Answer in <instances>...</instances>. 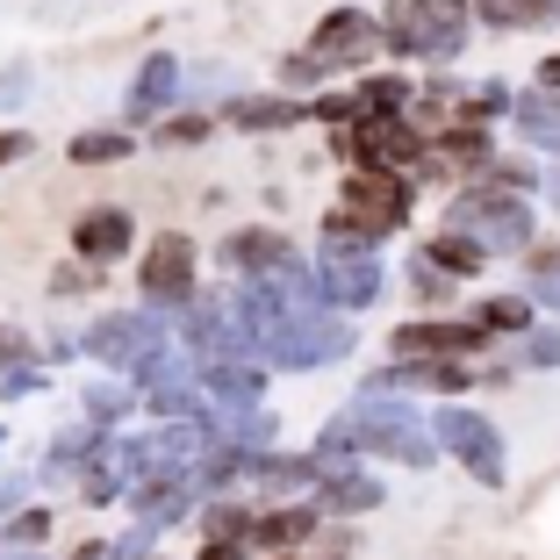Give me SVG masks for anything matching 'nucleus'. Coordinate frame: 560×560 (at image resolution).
<instances>
[{
    "instance_id": "nucleus-38",
    "label": "nucleus",
    "mask_w": 560,
    "mask_h": 560,
    "mask_svg": "<svg viewBox=\"0 0 560 560\" xmlns=\"http://www.w3.org/2000/svg\"><path fill=\"white\" fill-rule=\"evenodd\" d=\"M72 481H80V495H86V503H116V495H122L116 467L101 460V453H94V460H86V467H80V475H72Z\"/></svg>"
},
{
    "instance_id": "nucleus-5",
    "label": "nucleus",
    "mask_w": 560,
    "mask_h": 560,
    "mask_svg": "<svg viewBox=\"0 0 560 560\" xmlns=\"http://www.w3.org/2000/svg\"><path fill=\"white\" fill-rule=\"evenodd\" d=\"M439 231L475 237V245L489 252V266H495V259H517V252L539 237V223H532V195H511V187H495V180H467V187L445 195Z\"/></svg>"
},
{
    "instance_id": "nucleus-36",
    "label": "nucleus",
    "mask_w": 560,
    "mask_h": 560,
    "mask_svg": "<svg viewBox=\"0 0 560 560\" xmlns=\"http://www.w3.org/2000/svg\"><path fill=\"white\" fill-rule=\"evenodd\" d=\"M50 525H58L50 511H8V525H0V553H36V546L50 539Z\"/></svg>"
},
{
    "instance_id": "nucleus-21",
    "label": "nucleus",
    "mask_w": 560,
    "mask_h": 560,
    "mask_svg": "<svg viewBox=\"0 0 560 560\" xmlns=\"http://www.w3.org/2000/svg\"><path fill=\"white\" fill-rule=\"evenodd\" d=\"M122 503H130L137 532H151V539L173 532V525H187V517L201 511V495H195V481H187V475H144Z\"/></svg>"
},
{
    "instance_id": "nucleus-31",
    "label": "nucleus",
    "mask_w": 560,
    "mask_h": 560,
    "mask_svg": "<svg viewBox=\"0 0 560 560\" xmlns=\"http://www.w3.org/2000/svg\"><path fill=\"white\" fill-rule=\"evenodd\" d=\"M431 266H445L453 280H481L489 273V252L475 245V237H460V231H431V245H417Z\"/></svg>"
},
{
    "instance_id": "nucleus-1",
    "label": "nucleus",
    "mask_w": 560,
    "mask_h": 560,
    "mask_svg": "<svg viewBox=\"0 0 560 560\" xmlns=\"http://www.w3.org/2000/svg\"><path fill=\"white\" fill-rule=\"evenodd\" d=\"M417 215V180L410 173H374L352 165L338 195H330L324 223H316V252H381L396 231H410Z\"/></svg>"
},
{
    "instance_id": "nucleus-20",
    "label": "nucleus",
    "mask_w": 560,
    "mask_h": 560,
    "mask_svg": "<svg viewBox=\"0 0 560 560\" xmlns=\"http://www.w3.org/2000/svg\"><path fill=\"white\" fill-rule=\"evenodd\" d=\"M201 366V410H259L266 402V366L252 352H231V360H195Z\"/></svg>"
},
{
    "instance_id": "nucleus-51",
    "label": "nucleus",
    "mask_w": 560,
    "mask_h": 560,
    "mask_svg": "<svg viewBox=\"0 0 560 560\" xmlns=\"http://www.w3.org/2000/svg\"><path fill=\"white\" fill-rule=\"evenodd\" d=\"M101 553H108V546H101V539H86V546H72V560H101Z\"/></svg>"
},
{
    "instance_id": "nucleus-27",
    "label": "nucleus",
    "mask_w": 560,
    "mask_h": 560,
    "mask_svg": "<svg viewBox=\"0 0 560 560\" xmlns=\"http://www.w3.org/2000/svg\"><path fill=\"white\" fill-rule=\"evenodd\" d=\"M80 417H86L94 431H122V424L137 417V388H130L122 374H108V381H86V388H80Z\"/></svg>"
},
{
    "instance_id": "nucleus-46",
    "label": "nucleus",
    "mask_w": 560,
    "mask_h": 560,
    "mask_svg": "<svg viewBox=\"0 0 560 560\" xmlns=\"http://www.w3.org/2000/svg\"><path fill=\"white\" fill-rule=\"evenodd\" d=\"M195 560H259V553H252L245 539H201V553H195Z\"/></svg>"
},
{
    "instance_id": "nucleus-7",
    "label": "nucleus",
    "mask_w": 560,
    "mask_h": 560,
    "mask_svg": "<svg viewBox=\"0 0 560 560\" xmlns=\"http://www.w3.org/2000/svg\"><path fill=\"white\" fill-rule=\"evenodd\" d=\"M431 445H439V460H460L481 489H503L511 481V445H503V424L475 402H439L431 410Z\"/></svg>"
},
{
    "instance_id": "nucleus-23",
    "label": "nucleus",
    "mask_w": 560,
    "mask_h": 560,
    "mask_svg": "<svg viewBox=\"0 0 560 560\" xmlns=\"http://www.w3.org/2000/svg\"><path fill=\"white\" fill-rule=\"evenodd\" d=\"M215 122H231V130H252V137L302 130V122H310V94H231L223 108H215Z\"/></svg>"
},
{
    "instance_id": "nucleus-18",
    "label": "nucleus",
    "mask_w": 560,
    "mask_h": 560,
    "mask_svg": "<svg viewBox=\"0 0 560 560\" xmlns=\"http://www.w3.org/2000/svg\"><path fill=\"white\" fill-rule=\"evenodd\" d=\"M137 252V215L116 209V201H101V209H80V223H72V259L80 266H116Z\"/></svg>"
},
{
    "instance_id": "nucleus-48",
    "label": "nucleus",
    "mask_w": 560,
    "mask_h": 560,
    "mask_svg": "<svg viewBox=\"0 0 560 560\" xmlns=\"http://www.w3.org/2000/svg\"><path fill=\"white\" fill-rule=\"evenodd\" d=\"M22 495H30V475H15V481H0V511H15Z\"/></svg>"
},
{
    "instance_id": "nucleus-19",
    "label": "nucleus",
    "mask_w": 560,
    "mask_h": 560,
    "mask_svg": "<svg viewBox=\"0 0 560 560\" xmlns=\"http://www.w3.org/2000/svg\"><path fill=\"white\" fill-rule=\"evenodd\" d=\"M316 503L310 495H288V503H252V532H245V546L252 553H302V546L316 539Z\"/></svg>"
},
{
    "instance_id": "nucleus-25",
    "label": "nucleus",
    "mask_w": 560,
    "mask_h": 560,
    "mask_svg": "<svg viewBox=\"0 0 560 560\" xmlns=\"http://www.w3.org/2000/svg\"><path fill=\"white\" fill-rule=\"evenodd\" d=\"M467 8L495 36H525V30H553L560 22V0H467Z\"/></svg>"
},
{
    "instance_id": "nucleus-14",
    "label": "nucleus",
    "mask_w": 560,
    "mask_h": 560,
    "mask_svg": "<svg viewBox=\"0 0 560 560\" xmlns=\"http://www.w3.org/2000/svg\"><path fill=\"white\" fill-rule=\"evenodd\" d=\"M495 338L475 324H453V316H410V324L388 330V352L396 360H481Z\"/></svg>"
},
{
    "instance_id": "nucleus-40",
    "label": "nucleus",
    "mask_w": 560,
    "mask_h": 560,
    "mask_svg": "<svg viewBox=\"0 0 560 560\" xmlns=\"http://www.w3.org/2000/svg\"><path fill=\"white\" fill-rule=\"evenodd\" d=\"M517 266H525V280H560V237H532Z\"/></svg>"
},
{
    "instance_id": "nucleus-6",
    "label": "nucleus",
    "mask_w": 560,
    "mask_h": 560,
    "mask_svg": "<svg viewBox=\"0 0 560 560\" xmlns=\"http://www.w3.org/2000/svg\"><path fill=\"white\" fill-rule=\"evenodd\" d=\"M360 352V324L338 310H295L288 324L266 338L259 366H280V374H316V366H346Z\"/></svg>"
},
{
    "instance_id": "nucleus-35",
    "label": "nucleus",
    "mask_w": 560,
    "mask_h": 560,
    "mask_svg": "<svg viewBox=\"0 0 560 560\" xmlns=\"http://www.w3.org/2000/svg\"><path fill=\"white\" fill-rule=\"evenodd\" d=\"M481 180H495V187H511V195H532V201H539V180H546V165H532V151H495Z\"/></svg>"
},
{
    "instance_id": "nucleus-3",
    "label": "nucleus",
    "mask_w": 560,
    "mask_h": 560,
    "mask_svg": "<svg viewBox=\"0 0 560 560\" xmlns=\"http://www.w3.org/2000/svg\"><path fill=\"white\" fill-rule=\"evenodd\" d=\"M467 36H475V8L467 0H396L388 22H381V50L396 66H424V72L460 66Z\"/></svg>"
},
{
    "instance_id": "nucleus-32",
    "label": "nucleus",
    "mask_w": 560,
    "mask_h": 560,
    "mask_svg": "<svg viewBox=\"0 0 560 560\" xmlns=\"http://www.w3.org/2000/svg\"><path fill=\"white\" fill-rule=\"evenodd\" d=\"M310 460V475L324 481V475H346V467H360V445H352V431H346V417H330L324 431H316V445L302 453Z\"/></svg>"
},
{
    "instance_id": "nucleus-44",
    "label": "nucleus",
    "mask_w": 560,
    "mask_h": 560,
    "mask_svg": "<svg viewBox=\"0 0 560 560\" xmlns=\"http://www.w3.org/2000/svg\"><path fill=\"white\" fill-rule=\"evenodd\" d=\"M101 560H159V553H151V532H137V525H130V532H122V539L108 546Z\"/></svg>"
},
{
    "instance_id": "nucleus-39",
    "label": "nucleus",
    "mask_w": 560,
    "mask_h": 560,
    "mask_svg": "<svg viewBox=\"0 0 560 560\" xmlns=\"http://www.w3.org/2000/svg\"><path fill=\"white\" fill-rule=\"evenodd\" d=\"M50 388V366L36 360V366H15V374H0V402H30V396H44Z\"/></svg>"
},
{
    "instance_id": "nucleus-53",
    "label": "nucleus",
    "mask_w": 560,
    "mask_h": 560,
    "mask_svg": "<svg viewBox=\"0 0 560 560\" xmlns=\"http://www.w3.org/2000/svg\"><path fill=\"white\" fill-rule=\"evenodd\" d=\"M273 560H310V553H273Z\"/></svg>"
},
{
    "instance_id": "nucleus-45",
    "label": "nucleus",
    "mask_w": 560,
    "mask_h": 560,
    "mask_svg": "<svg viewBox=\"0 0 560 560\" xmlns=\"http://www.w3.org/2000/svg\"><path fill=\"white\" fill-rule=\"evenodd\" d=\"M525 295H532V310H539V316H553V324H560V280H525Z\"/></svg>"
},
{
    "instance_id": "nucleus-52",
    "label": "nucleus",
    "mask_w": 560,
    "mask_h": 560,
    "mask_svg": "<svg viewBox=\"0 0 560 560\" xmlns=\"http://www.w3.org/2000/svg\"><path fill=\"white\" fill-rule=\"evenodd\" d=\"M0 560H44V553H0Z\"/></svg>"
},
{
    "instance_id": "nucleus-30",
    "label": "nucleus",
    "mask_w": 560,
    "mask_h": 560,
    "mask_svg": "<svg viewBox=\"0 0 560 560\" xmlns=\"http://www.w3.org/2000/svg\"><path fill=\"white\" fill-rule=\"evenodd\" d=\"M66 159H72V165H122V159H137V130H122V122L80 130V137L66 144Z\"/></svg>"
},
{
    "instance_id": "nucleus-41",
    "label": "nucleus",
    "mask_w": 560,
    "mask_h": 560,
    "mask_svg": "<svg viewBox=\"0 0 560 560\" xmlns=\"http://www.w3.org/2000/svg\"><path fill=\"white\" fill-rule=\"evenodd\" d=\"M15 366H36V346L22 324H0V374H15Z\"/></svg>"
},
{
    "instance_id": "nucleus-15",
    "label": "nucleus",
    "mask_w": 560,
    "mask_h": 560,
    "mask_svg": "<svg viewBox=\"0 0 560 560\" xmlns=\"http://www.w3.org/2000/svg\"><path fill=\"white\" fill-rule=\"evenodd\" d=\"M187 86V66L173 50H144V66H137L130 94H122V130H151L159 116H173V101Z\"/></svg>"
},
{
    "instance_id": "nucleus-28",
    "label": "nucleus",
    "mask_w": 560,
    "mask_h": 560,
    "mask_svg": "<svg viewBox=\"0 0 560 560\" xmlns=\"http://www.w3.org/2000/svg\"><path fill=\"white\" fill-rule=\"evenodd\" d=\"M467 324H475V330H489V338H525V330L539 324V310H532V295H525V288H503V295H481Z\"/></svg>"
},
{
    "instance_id": "nucleus-10",
    "label": "nucleus",
    "mask_w": 560,
    "mask_h": 560,
    "mask_svg": "<svg viewBox=\"0 0 560 560\" xmlns=\"http://www.w3.org/2000/svg\"><path fill=\"white\" fill-rule=\"evenodd\" d=\"M137 295H144V310L159 316H180L187 302L201 295V245L187 231H159L144 245V259H137Z\"/></svg>"
},
{
    "instance_id": "nucleus-24",
    "label": "nucleus",
    "mask_w": 560,
    "mask_h": 560,
    "mask_svg": "<svg viewBox=\"0 0 560 560\" xmlns=\"http://www.w3.org/2000/svg\"><path fill=\"white\" fill-rule=\"evenodd\" d=\"M517 130V144L525 151H546V159H560V94H546V86H525V94L511 101V116H503Z\"/></svg>"
},
{
    "instance_id": "nucleus-16",
    "label": "nucleus",
    "mask_w": 560,
    "mask_h": 560,
    "mask_svg": "<svg viewBox=\"0 0 560 560\" xmlns=\"http://www.w3.org/2000/svg\"><path fill=\"white\" fill-rule=\"evenodd\" d=\"M360 388H381V396H396V388H417V396H467V388H481V360H388L381 374H366Z\"/></svg>"
},
{
    "instance_id": "nucleus-9",
    "label": "nucleus",
    "mask_w": 560,
    "mask_h": 560,
    "mask_svg": "<svg viewBox=\"0 0 560 560\" xmlns=\"http://www.w3.org/2000/svg\"><path fill=\"white\" fill-rule=\"evenodd\" d=\"M165 338H173V316H159V310H144V302H137V310H101L94 324L80 330V352L94 366H108V374L130 381L137 366L165 346Z\"/></svg>"
},
{
    "instance_id": "nucleus-11",
    "label": "nucleus",
    "mask_w": 560,
    "mask_h": 560,
    "mask_svg": "<svg viewBox=\"0 0 560 560\" xmlns=\"http://www.w3.org/2000/svg\"><path fill=\"white\" fill-rule=\"evenodd\" d=\"M130 388H137V410H151L159 424H173V417H201V366H195V352H180L173 338H165V346L130 374Z\"/></svg>"
},
{
    "instance_id": "nucleus-43",
    "label": "nucleus",
    "mask_w": 560,
    "mask_h": 560,
    "mask_svg": "<svg viewBox=\"0 0 560 560\" xmlns=\"http://www.w3.org/2000/svg\"><path fill=\"white\" fill-rule=\"evenodd\" d=\"M30 80H36V72H30V66L15 58V66L0 72V108H22V94H30Z\"/></svg>"
},
{
    "instance_id": "nucleus-12",
    "label": "nucleus",
    "mask_w": 560,
    "mask_h": 560,
    "mask_svg": "<svg viewBox=\"0 0 560 560\" xmlns=\"http://www.w3.org/2000/svg\"><path fill=\"white\" fill-rule=\"evenodd\" d=\"M495 159V130L489 122H445L424 137V159H417V187H467L481 180Z\"/></svg>"
},
{
    "instance_id": "nucleus-4",
    "label": "nucleus",
    "mask_w": 560,
    "mask_h": 560,
    "mask_svg": "<svg viewBox=\"0 0 560 560\" xmlns=\"http://www.w3.org/2000/svg\"><path fill=\"white\" fill-rule=\"evenodd\" d=\"M338 417H346L360 460H396V467H431V460H439V445H431V417L417 410L410 396L352 388V402Z\"/></svg>"
},
{
    "instance_id": "nucleus-42",
    "label": "nucleus",
    "mask_w": 560,
    "mask_h": 560,
    "mask_svg": "<svg viewBox=\"0 0 560 560\" xmlns=\"http://www.w3.org/2000/svg\"><path fill=\"white\" fill-rule=\"evenodd\" d=\"M94 288H101V280H94V266H80V259L50 273V295H94Z\"/></svg>"
},
{
    "instance_id": "nucleus-22",
    "label": "nucleus",
    "mask_w": 560,
    "mask_h": 560,
    "mask_svg": "<svg viewBox=\"0 0 560 560\" xmlns=\"http://www.w3.org/2000/svg\"><path fill=\"white\" fill-rule=\"evenodd\" d=\"M310 503H316V517H324V525H352V517H366V511H381V503H388V481L360 460V467H346V475H324L310 489Z\"/></svg>"
},
{
    "instance_id": "nucleus-47",
    "label": "nucleus",
    "mask_w": 560,
    "mask_h": 560,
    "mask_svg": "<svg viewBox=\"0 0 560 560\" xmlns=\"http://www.w3.org/2000/svg\"><path fill=\"white\" fill-rule=\"evenodd\" d=\"M36 151V137L30 130H0V165H22Z\"/></svg>"
},
{
    "instance_id": "nucleus-8",
    "label": "nucleus",
    "mask_w": 560,
    "mask_h": 560,
    "mask_svg": "<svg viewBox=\"0 0 560 560\" xmlns=\"http://www.w3.org/2000/svg\"><path fill=\"white\" fill-rule=\"evenodd\" d=\"M330 159L346 165H374V173H410L417 180V159H424V137H417L410 116H346L330 130Z\"/></svg>"
},
{
    "instance_id": "nucleus-50",
    "label": "nucleus",
    "mask_w": 560,
    "mask_h": 560,
    "mask_svg": "<svg viewBox=\"0 0 560 560\" xmlns=\"http://www.w3.org/2000/svg\"><path fill=\"white\" fill-rule=\"evenodd\" d=\"M539 201H546V209L560 215V173H546V180H539Z\"/></svg>"
},
{
    "instance_id": "nucleus-29",
    "label": "nucleus",
    "mask_w": 560,
    "mask_h": 560,
    "mask_svg": "<svg viewBox=\"0 0 560 560\" xmlns=\"http://www.w3.org/2000/svg\"><path fill=\"white\" fill-rule=\"evenodd\" d=\"M352 116H402L417 101V80L410 72H360V86H352Z\"/></svg>"
},
{
    "instance_id": "nucleus-33",
    "label": "nucleus",
    "mask_w": 560,
    "mask_h": 560,
    "mask_svg": "<svg viewBox=\"0 0 560 560\" xmlns=\"http://www.w3.org/2000/svg\"><path fill=\"white\" fill-rule=\"evenodd\" d=\"M402 280H410V295H417V310H445V302L460 295V280L445 273V266H431L424 252H410V266H402Z\"/></svg>"
},
{
    "instance_id": "nucleus-2",
    "label": "nucleus",
    "mask_w": 560,
    "mask_h": 560,
    "mask_svg": "<svg viewBox=\"0 0 560 560\" xmlns=\"http://www.w3.org/2000/svg\"><path fill=\"white\" fill-rule=\"evenodd\" d=\"M381 58V15L374 8H330L310 30V44L280 58V94H324V80H346V72H374Z\"/></svg>"
},
{
    "instance_id": "nucleus-34",
    "label": "nucleus",
    "mask_w": 560,
    "mask_h": 560,
    "mask_svg": "<svg viewBox=\"0 0 560 560\" xmlns=\"http://www.w3.org/2000/svg\"><path fill=\"white\" fill-rule=\"evenodd\" d=\"M209 137H215L209 108H187V116H159L151 122V144L159 151H187V144H209Z\"/></svg>"
},
{
    "instance_id": "nucleus-49",
    "label": "nucleus",
    "mask_w": 560,
    "mask_h": 560,
    "mask_svg": "<svg viewBox=\"0 0 560 560\" xmlns=\"http://www.w3.org/2000/svg\"><path fill=\"white\" fill-rule=\"evenodd\" d=\"M532 86H546V94H560V58H539V80Z\"/></svg>"
},
{
    "instance_id": "nucleus-54",
    "label": "nucleus",
    "mask_w": 560,
    "mask_h": 560,
    "mask_svg": "<svg viewBox=\"0 0 560 560\" xmlns=\"http://www.w3.org/2000/svg\"><path fill=\"white\" fill-rule=\"evenodd\" d=\"M0 453H8V424H0Z\"/></svg>"
},
{
    "instance_id": "nucleus-13",
    "label": "nucleus",
    "mask_w": 560,
    "mask_h": 560,
    "mask_svg": "<svg viewBox=\"0 0 560 560\" xmlns=\"http://www.w3.org/2000/svg\"><path fill=\"white\" fill-rule=\"evenodd\" d=\"M310 273H316V302L338 310V316H360V310H374V302L388 295L381 252H316Z\"/></svg>"
},
{
    "instance_id": "nucleus-26",
    "label": "nucleus",
    "mask_w": 560,
    "mask_h": 560,
    "mask_svg": "<svg viewBox=\"0 0 560 560\" xmlns=\"http://www.w3.org/2000/svg\"><path fill=\"white\" fill-rule=\"evenodd\" d=\"M101 445H108V431H94L80 417V424H66V431H50V453H44V481H72L86 460H94Z\"/></svg>"
},
{
    "instance_id": "nucleus-37",
    "label": "nucleus",
    "mask_w": 560,
    "mask_h": 560,
    "mask_svg": "<svg viewBox=\"0 0 560 560\" xmlns=\"http://www.w3.org/2000/svg\"><path fill=\"white\" fill-rule=\"evenodd\" d=\"M517 366H525V374H553V366H560V324H553V316L517 338Z\"/></svg>"
},
{
    "instance_id": "nucleus-17",
    "label": "nucleus",
    "mask_w": 560,
    "mask_h": 560,
    "mask_svg": "<svg viewBox=\"0 0 560 560\" xmlns=\"http://www.w3.org/2000/svg\"><path fill=\"white\" fill-rule=\"evenodd\" d=\"M215 259H223V273H237V280H266V273H280V266H295L302 245L288 231H273V223H237V231L215 245Z\"/></svg>"
}]
</instances>
